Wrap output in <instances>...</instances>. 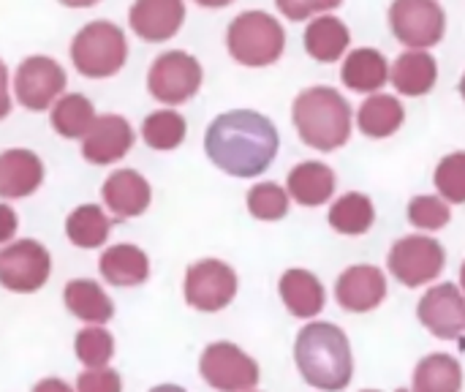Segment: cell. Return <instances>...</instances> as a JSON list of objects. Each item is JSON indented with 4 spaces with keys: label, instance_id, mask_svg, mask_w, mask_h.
Instances as JSON below:
<instances>
[{
    "label": "cell",
    "instance_id": "8fae6325",
    "mask_svg": "<svg viewBox=\"0 0 465 392\" xmlns=\"http://www.w3.org/2000/svg\"><path fill=\"white\" fill-rule=\"evenodd\" d=\"M199 374L215 392H251L262 377L256 360L229 341H215L202 352Z\"/></svg>",
    "mask_w": 465,
    "mask_h": 392
},
{
    "label": "cell",
    "instance_id": "4316f807",
    "mask_svg": "<svg viewBox=\"0 0 465 392\" xmlns=\"http://www.w3.org/2000/svg\"><path fill=\"white\" fill-rule=\"evenodd\" d=\"M406 120V109L403 104L395 98V95H387V93H373L362 106H360V115H357V123H360V131L371 139H387L392 136Z\"/></svg>",
    "mask_w": 465,
    "mask_h": 392
},
{
    "label": "cell",
    "instance_id": "9c48e42d",
    "mask_svg": "<svg viewBox=\"0 0 465 392\" xmlns=\"http://www.w3.org/2000/svg\"><path fill=\"white\" fill-rule=\"evenodd\" d=\"M390 273L409 289L433 284L447 265V251L439 240L425 235H409L398 240L390 251Z\"/></svg>",
    "mask_w": 465,
    "mask_h": 392
},
{
    "label": "cell",
    "instance_id": "d6986e66",
    "mask_svg": "<svg viewBox=\"0 0 465 392\" xmlns=\"http://www.w3.org/2000/svg\"><path fill=\"white\" fill-rule=\"evenodd\" d=\"M338 177L335 172L322 164V161H302L292 169L289 180H286V191L289 196L302 205V207H319L327 205L335 194Z\"/></svg>",
    "mask_w": 465,
    "mask_h": 392
},
{
    "label": "cell",
    "instance_id": "83f0119b",
    "mask_svg": "<svg viewBox=\"0 0 465 392\" xmlns=\"http://www.w3.org/2000/svg\"><path fill=\"white\" fill-rule=\"evenodd\" d=\"M65 235L76 248H101L112 235V218L101 205H79L65 218Z\"/></svg>",
    "mask_w": 465,
    "mask_h": 392
},
{
    "label": "cell",
    "instance_id": "ba28073f",
    "mask_svg": "<svg viewBox=\"0 0 465 392\" xmlns=\"http://www.w3.org/2000/svg\"><path fill=\"white\" fill-rule=\"evenodd\" d=\"M52 276V256L38 240H11L0 248V286L14 295L38 292Z\"/></svg>",
    "mask_w": 465,
    "mask_h": 392
},
{
    "label": "cell",
    "instance_id": "9a60e30c",
    "mask_svg": "<svg viewBox=\"0 0 465 392\" xmlns=\"http://www.w3.org/2000/svg\"><path fill=\"white\" fill-rule=\"evenodd\" d=\"M183 22H185V0H134L128 11L131 30L150 44L174 38Z\"/></svg>",
    "mask_w": 465,
    "mask_h": 392
},
{
    "label": "cell",
    "instance_id": "5b68a950",
    "mask_svg": "<svg viewBox=\"0 0 465 392\" xmlns=\"http://www.w3.org/2000/svg\"><path fill=\"white\" fill-rule=\"evenodd\" d=\"M226 49L240 65H272L286 49V30L267 11H242L226 30Z\"/></svg>",
    "mask_w": 465,
    "mask_h": 392
},
{
    "label": "cell",
    "instance_id": "74e56055",
    "mask_svg": "<svg viewBox=\"0 0 465 392\" xmlns=\"http://www.w3.org/2000/svg\"><path fill=\"white\" fill-rule=\"evenodd\" d=\"M16 226H19V218H16L14 207L5 205V202H0V246H5V243L14 240Z\"/></svg>",
    "mask_w": 465,
    "mask_h": 392
},
{
    "label": "cell",
    "instance_id": "ac0fdd59",
    "mask_svg": "<svg viewBox=\"0 0 465 392\" xmlns=\"http://www.w3.org/2000/svg\"><path fill=\"white\" fill-rule=\"evenodd\" d=\"M44 183V161L27 147H11L0 153V196L27 199Z\"/></svg>",
    "mask_w": 465,
    "mask_h": 392
},
{
    "label": "cell",
    "instance_id": "bcb514c9",
    "mask_svg": "<svg viewBox=\"0 0 465 392\" xmlns=\"http://www.w3.org/2000/svg\"><path fill=\"white\" fill-rule=\"evenodd\" d=\"M398 392H409V390H398Z\"/></svg>",
    "mask_w": 465,
    "mask_h": 392
},
{
    "label": "cell",
    "instance_id": "f1b7e54d",
    "mask_svg": "<svg viewBox=\"0 0 465 392\" xmlns=\"http://www.w3.org/2000/svg\"><path fill=\"white\" fill-rule=\"evenodd\" d=\"M414 392H463V368L452 355H428L414 371Z\"/></svg>",
    "mask_w": 465,
    "mask_h": 392
},
{
    "label": "cell",
    "instance_id": "8d00e7d4",
    "mask_svg": "<svg viewBox=\"0 0 465 392\" xmlns=\"http://www.w3.org/2000/svg\"><path fill=\"white\" fill-rule=\"evenodd\" d=\"M281 14L292 22H305L313 14H327L332 8H338L343 0H275Z\"/></svg>",
    "mask_w": 465,
    "mask_h": 392
},
{
    "label": "cell",
    "instance_id": "7bdbcfd3",
    "mask_svg": "<svg viewBox=\"0 0 465 392\" xmlns=\"http://www.w3.org/2000/svg\"><path fill=\"white\" fill-rule=\"evenodd\" d=\"M150 392H185L183 387H177V385H158V387H153Z\"/></svg>",
    "mask_w": 465,
    "mask_h": 392
},
{
    "label": "cell",
    "instance_id": "e575fe53",
    "mask_svg": "<svg viewBox=\"0 0 465 392\" xmlns=\"http://www.w3.org/2000/svg\"><path fill=\"white\" fill-rule=\"evenodd\" d=\"M452 213L441 196H414L409 202V221L422 232H439L450 224Z\"/></svg>",
    "mask_w": 465,
    "mask_h": 392
},
{
    "label": "cell",
    "instance_id": "5bb4252c",
    "mask_svg": "<svg viewBox=\"0 0 465 392\" xmlns=\"http://www.w3.org/2000/svg\"><path fill=\"white\" fill-rule=\"evenodd\" d=\"M134 139V128L123 115H98L82 136V158L93 166L114 164L131 153Z\"/></svg>",
    "mask_w": 465,
    "mask_h": 392
},
{
    "label": "cell",
    "instance_id": "2e32d148",
    "mask_svg": "<svg viewBox=\"0 0 465 392\" xmlns=\"http://www.w3.org/2000/svg\"><path fill=\"white\" fill-rule=\"evenodd\" d=\"M338 306L349 314H368L379 308L387 297V278L373 265H354L343 270L335 284Z\"/></svg>",
    "mask_w": 465,
    "mask_h": 392
},
{
    "label": "cell",
    "instance_id": "f546056e",
    "mask_svg": "<svg viewBox=\"0 0 465 392\" xmlns=\"http://www.w3.org/2000/svg\"><path fill=\"white\" fill-rule=\"evenodd\" d=\"M373 224H376V207H373L371 196H365V194L351 191L330 207V226L338 235L357 237V235L371 232Z\"/></svg>",
    "mask_w": 465,
    "mask_h": 392
},
{
    "label": "cell",
    "instance_id": "4fadbf2b",
    "mask_svg": "<svg viewBox=\"0 0 465 392\" xmlns=\"http://www.w3.org/2000/svg\"><path fill=\"white\" fill-rule=\"evenodd\" d=\"M422 327L441 341H460L465 336V292L455 284H436L417 306Z\"/></svg>",
    "mask_w": 465,
    "mask_h": 392
},
{
    "label": "cell",
    "instance_id": "52a82bcc",
    "mask_svg": "<svg viewBox=\"0 0 465 392\" xmlns=\"http://www.w3.org/2000/svg\"><path fill=\"white\" fill-rule=\"evenodd\" d=\"M68 76L63 65L49 55H30L14 71V98L30 112L52 109V104L65 93Z\"/></svg>",
    "mask_w": 465,
    "mask_h": 392
},
{
    "label": "cell",
    "instance_id": "f6af8a7d",
    "mask_svg": "<svg viewBox=\"0 0 465 392\" xmlns=\"http://www.w3.org/2000/svg\"><path fill=\"white\" fill-rule=\"evenodd\" d=\"M460 93H463V98H465V74H463V79H460Z\"/></svg>",
    "mask_w": 465,
    "mask_h": 392
},
{
    "label": "cell",
    "instance_id": "7402d4cb",
    "mask_svg": "<svg viewBox=\"0 0 465 392\" xmlns=\"http://www.w3.org/2000/svg\"><path fill=\"white\" fill-rule=\"evenodd\" d=\"M286 311L297 319H313L324 308V286L311 270H286L278 284Z\"/></svg>",
    "mask_w": 465,
    "mask_h": 392
},
{
    "label": "cell",
    "instance_id": "d590c367",
    "mask_svg": "<svg viewBox=\"0 0 465 392\" xmlns=\"http://www.w3.org/2000/svg\"><path fill=\"white\" fill-rule=\"evenodd\" d=\"M76 392H123V377L106 368H87L76 379Z\"/></svg>",
    "mask_w": 465,
    "mask_h": 392
},
{
    "label": "cell",
    "instance_id": "ab89813d",
    "mask_svg": "<svg viewBox=\"0 0 465 392\" xmlns=\"http://www.w3.org/2000/svg\"><path fill=\"white\" fill-rule=\"evenodd\" d=\"M33 392H76L74 387H68L63 379H54V377H49V379H41L35 387H33Z\"/></svg>",
    "mask_w": 465,
    "mask_h": 392
},
{
    "label": "cell",
    "instance_id": "60d3db41",
    "mask_svg": "<svg viewBox=\"0 0 465 392\" xmlns=\"http://www.w3.org/2000/svg\"><path fill=\"white\" fill-rule=\"evenodd\" d=\"M57 3H63V5H68V8H90V5H95L98 0H57Z\"/></svg>",
    "mask_w": 465,
    "mask_h": 392
},
{
    "label": "cell",
    "instance_id": "44dd1931",
    "mask_svg": "<svg viewBox=\"0 0 465 392\" xmlns=\"http://www.w3.org/2000/svg\"><path fill=\"white\" fill-rule=\"evenodd\" d=\"M390 79L401 95H411V98L425 95L436 87L439 79L436 57L428 49H409L390 68Z\"/></svg>",
    "mask_w": 465,
    "mask_h": 392
},
{
    "label": "cell",
    "instance_id": "d4e9b609",
    "mask_svg": "<svg viewBox=\"0 0 465 392\" xmlns=\"http://www.w3.org/2000/svg\"><path fill=\"white\" fill-rule=\"evenodd\" d=\"M349 44H351V33H349L346 22L338 16H330V14L313 19L305 30V49L319 63L341 60L346 55Z\"/></svg>",
    "mask_w": 465,
    "mask_h": 392
},
{
    "label": "cell",
    "instance_id": "ffe728a7",
    "mask_svg": "<svg viewBox=\"0 0 465 392\" xmlns=\"http://www.w3.org/2000/svg\"><path fill=\"white\" fill-rule=\"evenodd\" d=\"M98 273L112 286H139L150 278V259L139 246H109L98 259Z\"/></svg>",
    "mask_w": 465,
    "mask_h": 392
},
{
    "label": "cell",
    "instance_id": "e0dca14e",
    "mask_svg": "<svg viewBox=\"0 0 465 392\" xmlns=\"http://www.w3.org/2000/svg\"><path fill=\"white\" fill-rule=\"evenodd\" d=\"M101 199L114 218H139L153 202V188L136 169H117L104 180Z\"/></svg>",
    "mask_w": 465,
    "mask_h": 392
},
{
    "label": "cell",
    "instance_id": "ee69618b",
    "mask_svg": "<svg viewBox=\"0 0 465 392\" xmlns=\"http://www.w3.org/2000/svg\"><path fill=\"white\" fill-rule=\"evenodd\" d=\"M460 286H463V292H465V265L460 267Z\"/></svg>",
    "mask_w": 465,
    "mask_h": 392
},
{
    "label": "cell",
    "instance_id": "30bf717a",
    "mask_svg": "<svg viewBox=\"0 0 465 392\" xmlns=\"http://www.w3.org/2000/svg\"><path fill=\"white\" fill-rule=\"evenodd\" d=\"M390 27L409 49H430L444 38L447 14L439 0H392Z\"/></svg>",
    "mask_w": 465,
    "mask_h": 392
},
{
    "label": "cell",
    "instance_id": "6da1fadb",
    "mask_svg": "<svg viewBox=\"0 0 465 392\" xmlns=\"http://www.w3.org/2000/svg\"><path fill=\"white\" fill-rule=\"evenodd\" d=\"M281 147L278 128L253 109L218 115L204 134L207 158L232 177H256L275 161Z\"/></svg>",
    "mask_w": 465,
    "mask_h": 392
},
{
    "label": "cell",
    "instance_id": "277c9868",
    "mask_svg": "<svg viewBox=\"0 0 465 392\" xmlns=\"http://www.w3.org/2000/svg\"><path fill=\"white\" fill-rule=\"evenodd\" d=\"M128 60L125 30L106 19H93L71 41V63L87 79H106L123 71Z\"/></svg>",
    "mask_w": 465,
    "mask_h": 392
},
{
    "label": "cell",
    "instance_id": "836d02e7",
    "mask_svg": "<svg viewBox=\"0 0 465 392\" xmlns=\"http://www.w3.org/2000/svg\"><path fill=\"white\" fill-rule=\"evenodd\" d=\"M436 188L447 202L465 205V153H452V156L439 161Z\"/></svg>",
    "mask_w": 465,
    "mask_h": 392
},
{
    "label": "cell",
    "instance_id": "7c38bea8",
    "mask_svg": "<svg viewBox=\"0 0 465 392\" xmlns=\"http://www.w3.org/2000/svg\"><path fill=\"white\" fill-rule=\"evenodd\" d=\"M185 303L196 311H223L237 295V273L221 259H202L185 270Z\"/></svg>",
    "mask_w": 465,
    "mask_h": 392
},
{
    "label": "cell",
    "instance_id": "7dc6e473",
    "mask_svg": "<svg viewBox=\"0 0 465 392\" xmlns=\"http://www.w3.org/2000/svg\"><path fill=\"white\" fill-rule=\"evenodd\" d=\"M365 392H376V390H365Z\"/></svg>",
    "mask_w": 465,
    "mask_h": 392
},
{
    "label": "cell",
    "instance_id": "484cf974",
    "mask_svg": "<svg viewBox=\"0 0 465 392\" xmlns=\"http://www.w3.org/2000/svg\"><path fill=\"white\" fill-rule=\"evenodd\" d=\"M95 117L98 115L93 101L82 93H63L49 109V123L63 139H82Z\"/></svg>",
    "mask_w": 465,
    "mask_h": 392
},
{
    "label": "cell",
    "instance_id": "1f68e13d",
    "mask_svg": "<svg viewBox=\"0 0 465 392\" xmlns=\"http://www.w3.org/2000/svg\"><path fill=\"white\" fill-rule=\"evenodd\" d=\"M74 352L84 368H106L114 357V336L104 325L82 327L74 338Z\"/></svg>",
    "mask_w": 465,
    "mask_h": 392
},
{
    "label": "cell",
    "instance_id": "f35d334b",
    "mask_svg": "<svg viewBox=\"0 0 465 392\" xmlns=\"http://www.w3.org/2000/svg\"><path fill=\"white\" fill-rule=\"evenodd\" d=\"M11 112V85H8V68L0 60V120H5Z\"/></svg>",
    "mask_w": 465,
    "mask_h": 392
},
{
    "label": "cell",
    "instance_id": "7a4b0ae2",
    "mask_svg": "<svg viewBox=\"0 0 465 392\" xmlns=\"http://www.w3.org/2000/svg\"><path fill=\"white\" fill-rule=\"evenodd\" d=\"M294 360L302 379L322 392H341L354 377V357L346 333L330 322H311L300 330Z\"/></svg>",
    "mask_w": 465,
    "mask_h": 392
},
{
    "label": "cell",
    "instance_id": "3957f363",
    "mask_svg": "<svg viewBox=\"0 0 465 392\" xmlns=\"http://www.w3.org/2000/svg\"><path fill=\"white\" fill-rule=\"evenodd\" d=\"M300 139L322 153L343 147L351 136V106L335 87H308L294 98L292 109Z\"/></svg>",
    "mask_w": 465,
    "mask_h": 392
},
{
    "label": "cell",
    "instance_id": "b9f144b4",
    "mask_svg": "<svg viewBox=\"0 0 465 392\" xmlns=\"http://www.w3.org/2000/svg\"><path fill=\"white\" fill-rule=\"evenodd\" d=\"M193 3H199V5H204V8H223V5H229V3H234V0H193Z\"/></svg>",
    "mask_w": 465,
    "mask_h": 392
},
{
    "label": "cell",
    "instance_id": "4dcf8cb0",
    "mask_svg": "<svg viewBox=\"0 0 465 392\" xmlns=\"http://www.w3.org/2000/svg\"><path fill=\"white\" fill-rule=\"evenodd\" d=\"M185 134H188V123L177 109H158V112L147 115L142 123L144 145L158 153L177 150L185 142Z\"/></svg>",
    "mask_w": 465,
    "mask_h": 392
},
{
    "label": "cell",
    "instance_id": "603a6c76",
    "mask_svg": "<svg viewBox=\"0 0 465 392\" xmlns=\"http://www.w3.org/2000/svg\"><path fill=\"white\" fill-rule=\"evenodd\" d=\"M65 308L84 325H106L114 317V303L101 284L90 278H74L63 289Z\"/></svg>",
    "mask_w": 465,
    "mask_h": 392
},
{
    "label": "cell",
    "instance_id": "d6a6232c",
    "mask_svg": "<svg viewBox=\"0 0 465 392\" xmlns=\"http://www.w3.org/2000/svg\"><path fill=\"white\" fill-rule=\"evenodd\" d=\"M289 191L278 183H256L248 191V210L259 221H281L289 213Z\"/></svg>",
    "mask_w": 465,
    "mask_h": 392
},
{
    "label": "cell",
    "instance_id": "cb8c5ba5",
    "mask_svg": "<svg viewBox=\"0 0 465 392\" xmlns=\"http://www.w3.org/2000/svg\"><path fill=\"white\" fill-rule=\"evenodd\" d=\"M341 79L354 93H379L390 79V63L379 49L362 46L349 52L341 68Z\"/></svg>",
    "mask_w": 465,
    "mask_h": 392
},
{
    "label": "cell",
    "instance_id": "8992f818",
    "mask_svg": "<svg viewBox=\"0 0 465 392\" xmlns=\"http://www.w3.org/2000/svg\"><path fill=\"white\" fill-rule=\"evenodd\" d=\"M202 79H204V71L193 55L183 49H169L153 60L150 74H147V90L155 101L166 106H180L199 93Z\"/></svg>",
    "mask_w": 465,
    "mask_h": 392
}]
</instances>
